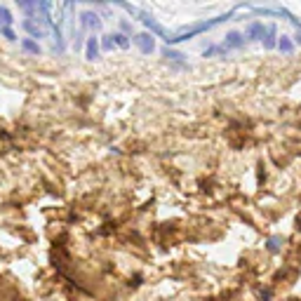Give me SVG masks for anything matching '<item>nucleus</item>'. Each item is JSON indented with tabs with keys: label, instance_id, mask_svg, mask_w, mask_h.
Returning a JSON list of instances; mask_svg holds the SVG:
<instances>
[{
	"label": "nucleus",
	"instance_id": "13",
	"mask_svg": "<svg viewBox=\"0 0 301 301\" xmlns=\"http://www.w3.org/2000/svg\"><path fill=\"white\" fill-rule=\"evenodd\" d=\"M0 35H2V38H7V40H12V43L17 40V33L12 31V26H2V24H0Z\"/></svg>",
	"mask_w": 301,
	"mask_h": 301
},
{
	"label": "nucleus",
	"instance_id": "15",
	"mask_svg": "<svg viewBox=\"0 0 301 301\" xmlns=\"http://www.w3.org/2000/svg\"><path fill=\"white\" fill-rule=\"evenodd\" d=\"M280 242H282V238H271L266 242V249L269 252H280Z\"/></svg>",
	"mask_w": 301,
	"mask_h": 301
},
{
	"label": "nucleus",
	"instance_id": "7",
	"mask_svg": "<svg viewBox=\"0 0 301 301\" xmlns=\"http://www.w3.org/2000/svg\"><path fill=\"white\" fill-rule=\"evenodd\" d=\"M80 19H83V26H85V29H94V31H97L99 26H101V19H99L94 12H83Z\"/></svg>",
	"mask_w": 301,
	"mask_h": 301
},
{
	"label": "nucleus",
	"instance_id": "10",
	"mask_svg": "<svg viewBox=\"0 0 301 301\" xmlns=\"http://www.w3.org/2000/svg\"><path fill=\"white\" fill-rule=\"evenodd\" d=\"M162 54L170 59V61H177V64H181L183 59H186V54H181V52H177V50H170V47H165L162 50Z\"/></svg>",
	"mask_w": 301,
	"mask_h": 301
},
{
	"label": "nucleus",
	"instance_id": "16",
	"mask_svg": "<svg viewBox=\"0 0 301 301\" xmlns=\"http://www.w3.org/2000/svg\"><path fill=\"white\" fill-rule=\"evenodd\" d=\"M101 50H104V52L113 50V38H111V35H104V38H101Z\"/></svg>",
	"mask_w": 301,
	"mask_h": 301
},
{
	"label": "nucleus",
	"instance_id": "2",
	"mask_svg": "<svg viewBox=\"0 0 301 301\" xmlns=\"http://www.w3.org/2000/svg\"><path fill=\"white\" fill-rule=\"evenodd\" d=\"M99 52H101L99 38L92 33V35L85 40V59H87V61H94V59H99Z\"/></svg>",
	"mask_w": 301,
	"mask_h": 301
},
{
	"label": "nucleus",
	"instance_id": "12",
	"mask_svg": "<svg viewBox=\"0 0 301 301\" xmlns=\"http://www.w3.org/2000/svg\"><path fill=\"white\" fill-rule=\"evenodd\" d=\"M0 24L2 26H12L14 24V17H12V12L7 7H0Z\"/></svg>",
	"mask_w": 301,
	"mask_h": 301
},
{
	"label": "nucleus",
	"instance_id": "8",
	"mask_svg": "<svg viewBox=\"0 0 301 301\" xmlns=\"http://www.w3.org/2000/svg\"><path fill=\"white\" fill-rule=\"evenodd\" d=\"M22 50L24 52H29V54H40L43 50H40V45L35 43V40H31V38H22Z\"/></svg>",
	"mask_w": 301,
	"mask_h": 301
},
{
	"label": "nucleus",
	"instance_id": "3",
	"mask_svg": "<svg viewBox=\"0 0 301 301\" xmlns=\"http://www.w3.org/2000/svg\"><path fill=\"white\" fill-rule=\"evenodd\" d=\"M264 33H266L264 22H252L247 29H245V38H247V40H252V43H257V40H261V38H264Z\"/></svg>",
	"mask_w": 301,
	"mask_h": 301
},
{
	"label": "nucleus",
	"instance_id": "11",
	"mask_svg": "<svg viewBox=\"0 0 301 301\" xmlns=\"http://www.w3.org/2000/svg\"><path fill=\"white\" fill-rule=\"evenodd\" d=\"M278 50H280V52H285V54H290L292 50H294V43H292L287 35H282V38L278 40Z\"/></svg>",
	"mask_w": 301,
	"mask_h": 301
},
{
	"label": "nucleus",
	"instance_id": "6",
	"mask_svg": "<svg viewBox=\"0 0 301 301\" xmlns=\"http://www.w3.org/2000/svg\"><path fill=\"white\" fill-rule=\"evenodd\" d=\"M22 26H24V31H26V33H31V40L35 38V43H38V38H43V35H45V31L35 22H33V19H24Z\"/></svg>",
	"mask_w": 301,
	"mask_h": 301
},
{
	"label": "nucleus",
	"instance_id": "17",
	"mask_svg": "<svg viewBox=\"0 0 301 301\" xmlns=\"http://www.w3.org/2000/svg\"><path fill=\"white\" fill-rule=\"evenodd\" d=\"M297 45H301V31H299V35H297Z\"/></svg>",
	"mask_w": 301,
	"mask_h": 301
},
{
	"label": "nucleus",
	"instance_id": "14",
	"mask_svg": "<svg viewBox=\"0 0 301 301\" xmlns=\"http://www.w3.org/2000/svg\"><path fill=\"white\" fill-rule=\"evenodd\" d=\"M216 54H226V50L221 45H212V47H207L203 52V57H216Z\"/></svg>",
	"mask_w": 301,
	"mask_h": 301
},
{
	"label": "nucleus",
	"instance_id": "4",
	"mask_svg": "<svg viewBox=\"0 0 301 301\" xmlns=\"http://www.w3.org/2000/svg\"><path fill=\"white\" fill-rule=\"evenodd\" d=\"M134 43L139 45V50L144 54H150L153 50H155V40H153V35H150V33H139V35L134 38Z\"/></svg>",
	"mask_w": 301,
	"mask_h": 301
},
{
	"label": "nucleus",
	"instance_id": "1",
	"mask_svg": "<svg viewBox=\"0 0 301 301\" xmlns=\"http://www.w3.org/2000/svg\"><path fill=\"white\" fill-rule=\"evenodd\" d=\"M226 52H231V50H240V47H245V33L240 31H231L224 35V43H221Z\"/></svg>",
	"mask_w": 301,
	"mask_h": 301
},
{
	"label": "nucleus",
	"instance_id": "5",
	"mask_svg": "<svg viewBox=\"0 0 301 301\" xmlns=\"http://www.w3.org/2000/svg\"><path fill=\"white\" fill-rule=\"evenodd\" d=\"M261 43H264L266 50H275L278 47V31H275V26H266V33H264Z\"/></svg>",
	"mask_w": 301,
	"mask_h": 301
},
{
	"label": "nucleus",
	"instance_id": "9",
	"mask_svg": "<svg viewBox=\"0 0 301 301\" xmlns=\"http://www.w3.org/2000/svg\"><path fill=\"white\" fill-rule=\"evenodd\" d=\"M111 38H113V45H118L120 50H127L129 43H132V40H129V38L125 35V33H113Z\"/></svg>",
	"mask_w": 301,
	"mask_h": 301
}]
</instances>
